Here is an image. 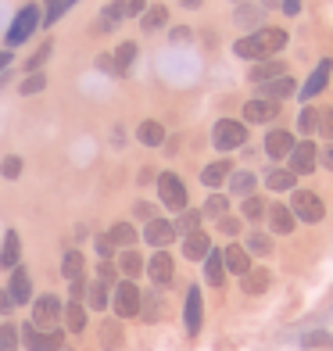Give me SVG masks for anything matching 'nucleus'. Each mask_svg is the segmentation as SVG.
I'll return each instance as SVG.
<instances>
[{
	"instance_id": "obj_58",
	"label": "nucleus",
	"mask_w": 333,
	"mask_h": 351,
	"mask_svg": "<svg viewBox=\"0 0 333 351\" xmlns=\"http://www.w3.org/2000/svg\"><path fill=\"white\" fill-rule=\"evenodd\" d=\"M319 162H323V169H330V172H333V143H330V147L319 154Z\"/></svg>"
},
{
	"instance_id": "obj_4",
	"label": "nucleus",
	"mask_w": 333,
	"mask_h": 351,
	"mask_svg": "<svg viewBox=\"0 0 333 351\" xmlns=\"http://www.w3.org/2000/svg\"><path fill=\"white\" fill-rule=\"evenodd\" d=\"M22 344L29 351H61L65 348V333L61 330H40L33 323H25L22 326Z\"/></svg>"
},
{
	"instance_id": "obj_36",
	"label": "nucleus",
	"mask_w": 333,
	"mask_h": 351,
	"mask_svg": "<svg viewBox=\"0 0 333 351\" xmlns=\"http://www.w3.org/2000/svg\"><path fill=\"white\" fill-rule=\"evenodd\" d=\"M86 298H90V308H108L111 305V298H108V283H101V280H93L90 287H86Z\"/></svg>"
},
{
	"instance_id": "obj_55",
	"label": "nucleus",
	"mask_w": 333,
	"mask_h": 351,
	"mask_svg": "<svg viewBox=\"0 0 333 351\" xmlns=\"http://www.w3.org/2000/svg\"><path fill=\"white\" fill-rule=\"evenodd\" d=\"M133 212H136L140 219H147V222L154 219V208H151V204H144V201H140V204H136V208H133Z\"/></svg>"
},
{
	"instance_id": "obj_47",
	"label": "nucleus",
	"mask_w": 333,
	"mask_h": 351,
	"mask_svg": "<svg viewBox=\"0 0 333 351\" xmlns=\"http://www.w3.org/2000/svg\"><path fill=\"white\" fill-rule=\"evenodd\" d=\"M51 51H54V43H43L40 51H36L33 58H29V61H25V69H29V72H40V65H43L47 58H51Z\"/></svg>"
},
{
	"instance_id": "obj_62",
	"label": "nucleus",
	"mask_w": 333,
	"mask_h": 351,
	"mask_svg": "<svg viewBox=\"0 0 333 351\" xmlns=\"http://www.w3.org/2000/svg\"><path fill=\"white\" fill-rule=\"evenodd\" d=\"M183 8H201V0H183Z\"/></svg>"
},
{
	"instance_id": "obj_27",
	"label": "nucleus",
	"mask_w": 333,
	"mask_h": 351,
	"mask_svg": "<svg viewBox=\"0 0 333 351\" xmlns=\"http://www.w3.org/2000/svg\"><path fill=\"white\" fill-rule=\"evenodd\" d=\"M241 287H244V294H262L269 287V269H247L241 276Z\"/></svg>"
},
{
	"instance_id": "obj_44",
	"label": "nucleus",
	"mask_w": 333,
	"mask_h": 351,
	"mask_svg": "<svg viewBox=\"0 0 333 351\" xmlns=\"http://www.w3.org/2000/svg\"><path fill=\"white\" fill-rule=\"evenodd\" d=\"M226 208H230V201L222 197V194H212V197H208V204H204V215L222 219V215H226Z\"/></svg>"
},
{
	"instance_id": "obj_15",
	"label": "nucleus",
	"mask_w": 333,
	"mask_h": 351,
	"mask_svg": "<svg viewBox=\"0 0 333 351\" xmlns=\"http://www.w3.org/2000/svg\"><path fill=\"white\" fill-rule=\"evenodd\" d=\"M280 115V101H265V97H255L244 104V119L247 122H273Z\"/></svg>"
},
{
	"instance_id": "obj_60",
	"label": "nucleus",
	"mask_w": 333,
	"mask_h": 351,
	"mask_svg": "<svg viewBox=\"0 0 333 351\" xmlns=\"http://www.w3.org/2000/svg\"><path fill=\"white\" fill-rule=\"evenodd\" d=\"M190 40V29H172V43H183Z\"/></svg>"
},
{
	"instance_id": "obj_57",
	"label": "nucleus",
	"mask_w": 333,
	"mask_h": 351,
	"mask_svg": "<svg viewBox=\"0 0 333 351\" xmlns=\"http://www.w3.org/2000/svg\"><path fill=\"white\" fill-rule=\"evenodd\" d=\"M83 294H86V283H83V276H79V280H72V298L79 301Z\"/></svg>"
},
{
	"instance_id": "obj_17",
	"label": "nucleus",
	"mask_w": 333,
	"mask_h": 351,
	"mask_svg": "<svg viewBox=\"0 0 333 351\" xmlns=\"http://www.w3.org/2000/svg\"><path fill=\"white\" fill-rule=\"evenodd\" d=\"M222 262H226V273L244 276L247 269H251V254H247V247H241V244H230L226 251H222Z\"/></svg>"
},
{
	"instance_id": "obj_56",
	"label": "nucleus",
	"mask_w": 333,
	"mask_h": 351,
	"mask_svg": "<svg viewBox=\"0 0 333 351\" xmlns=\"http://www.w3.org/2000/svg\"><path fill=\"white\" fill-rule=\"evenodd\" d=\"M144 4L147 0H130V4H125V14H144Z\"/></svg>"
},
{
	"instance_id": "obj_19",
	"label": "nucleus",
	"mask_w": 333,
	"mask_h": 351,
	"mask_svg": "<svg viewBox=\"0 0 333 351\" xmlns=\"http://www.w3.org/2000/svg\"><path fill=\"white\" fill-rule=\"evenodd\" d=\"M294 93V79L283 72V75H276V79H269V83H262V97L265 101H283V97H291Z\"/></svg>"
},
{
	"instance_id": "obj_18",
	"label": "nucleus",
	"mask_w": 333,
	"mask_h": 351,
	"mask_svg": "<svg viewBox=\"0 0 333 351\" xmlns=\"http://www.w3.org/2000/svg\"><path fill=\"white\" fill-rule=\"evenodd\" d=\"M212 251V241H208V233L204 230H194V233H186V241H183V254L190 262H204V254Z\"/></svg>"
},
{
	"instance_id": "obj_35",
	"label": "nucleus",
	"mask_w": 333,
	"mask_h": 351,
	"mask_svg": "<svg viewBox=\"0 0 333 351\" xmlns=\"http://www.w3.org/2000/svg\"><path fill=\"white\" fill-rule=\"evenodd\" d=\"M301 348L305 351H333V337L323 333V330H315V333H305V337H301Z\"/></svg>"
},
{
	"instance_id": "obj_41",
	"label": "nucleus",
	"mask_w": 333,
	"mask_h": 351,
	"mask_svg": "<svg viewBox=\"0 0 333 351\" xmlns=\"http://www.w3.org/2000/svg\"><path fill=\"white\" fill-rule=\"evenodd\" d=\"M43 86H47V75L43 72H29V79H25L18 90H22V97H33V93H40Z\"/></svg>"
},
{
	"instance_id": "obj_11",
	"label": "nucleus",
	"mask_w": 333,
	"mask_h": 351,
	"mask_svg": "<svg viewBox=\"0 0 333 351\" xmlns=\"http://www.w3.org/2000/svg\"><path fill=\"white\" fill-rule=\"evenodd\" d=\"M183 323H186V333H190V337H197V333H201V323H204L201 287H190V291H186V305H183Z\"/></svg>"
},
{
	"instance_id": "obj_25",
	"label": "nucleus",
	"mask_w": 333,
	"mask_h": 351,
	"mask_svg": "<svg viewBox=\"0 0 333 351\" xmlns=\"http://www.w3.org/2000/svg\"><path fill=\"white\" fill-rule=\"evenodd\" d=\"M269 226H273V233H291L294 230V212L287 204H273V208H269Z\"/></svg>"
},
{
	"instance_id": "obj_10",
	"label": "nucleus",
	"mask_w": 333,
	"mask_h": 351,
	"mask_svg": "<svg viewBox=\"0 0 333 351\" xmlns=\"http://www.w3.org/2000/svg\"><path fill=\"white\" fill-rule=\"evenodd\" d=\"M144 241H147L151 247H158V251L169 247L172 241H176V222H169V219H158V215H154L147 226H144Z\"/></svg>"
},
{
	"instance_id": "obj_23",
	"label": "nucleus",
	"mask_w": 333,
	"mask_h": 351,
	"mask_svg": "<svg viewBox=\"0 0 333 351\" xmlns=\"http://www.w3.org/2000/svg\"><path fill=\"white\" fill-rule=\"evenodd\" d=\"M204 280H208L212 287L226 283V262H222V251H208V254H204Z\"/></svg>"
},
{
	"instance_id": "obj_31",
	"label": "nucleus",
	"mask_w": 333,
	"mask_h": 351,
	"mask_svg": "<svg viewBox=\"0 0 333 351\" xmlns=\"http://www.w3.org/2000/svg\"><path fill=\"white\" fill-rule=\"evenodd\" d=\"M108 237H111V244H115V247H133L136 244V230L130 226V222H115V226L108 230Z\"/></svg>"
},
{
	"instance_id": "obj_29",
	"label": "nucleus",
	"mask_w": 333,
	"mask_h": 351,
	"mask_svg": "<svg viewBox=\"0 0 333 351\" xmlns=\"http://www.w3.org/2000/svg\"><path fill=\"white\" fill-rule=\"evenodd\" d=\"M101 344H104V351H119L122 348V326L115 323V319H104L101 323Z\"/></svg>"
},
{
	"instance_id": "obj_1",
	"label": "nucleus",
	"mask_w": 333,
	"mask_h": 351,
	"mask_svg": "<svg viewBox=\"0 0 333 351\" xmlns=\"http://www.w3.org/2000/svg\"><path fill=\"white\" fill-rule=\"evenodd\" d=\"M283 47H287V33H283V29H255L251 36L233 43V54L244 58V61H269V58H276Z\"/></svg>"
},
{
	"instance_id": "obj_21",
	"label": "nucleus",
	"mask_w": 333,
	"mask_h": 351,
	"mask_svg": "<svg viewBox=\"0 0 333 351\" xmlns=\"http://www.w3.org/2000/svg\"><path fill=\"white\" fill-rule=\"evenodd\" d=\"M136 140L144 143V147H162V143H165V125L154 122V119L140 122V125H136Z\"/></svg>"
},
{
	"instance_id": "obj_3",
	"label": "nucleus",
	"mask_w": 333,
	"mask_h": 351,
	"mask_svg": "<svg viewBox=\"0 0 333 351\" xmlns=\"http://www.w3.org/2000/svg\"><path fill=\"white\" fill-rule=\"evenodd\" d=\"M40 22H43V19H40V8H36V4H25L18 14H14V22H11V29H8V47H22L29 36L36 33Z\"/></svg>"
},
{
	"instance_id": "obj_37",
	"label": "nucleus",
	"mask_w": 333,
	"mask_h": 351,
	"mask_svg": "<svg viewBox=\"0 0 333 351\" xmlns=\"http://www.w3.org/2000/svg\"><path fill=\"white\" fill-rule=\"evenodd\" d=\"M119 269H122V273L133 280V276H140V273H144V258H140L136 251H130V247H125V251H122V258H119Z\"/></svg>"
},
{
	"instance_id": "obj_48",
	"label": "nucleus",
	"mask_w": 333,
	"mask_h": 351,
	"mask_svg": "<svg viewBox=\"0 0 333 351\" xmlns=\"http://www.w3.org/2000/svg\"><path fill=\"white\" fill-rule=\"evenodd\" d=\"M97 280L108 283V287H115V283H119V269L111 265V262H101V265H97Z\"/></svg>"
},
{
	"instance_id": "obj_26",
	"label": "nucleus",
	"mask_w": 333,
	"mask_h": 351,
	"mask_svg": "<svg viewBox=\"0 0 333 351\" xmlns=\"http://www.w3.org/2000/svg\"><path fill=\"white\" fill-rule=\"evenodd\" d=\"M255 176H251L247 169H241V172H230V190H233V194L236 197H251V194H255Z\"/></svg>"
},
{
	"instance_id": "obj_16",
	"label": "nucleus",
	"mask_w": 333,
	"mask_h": 351,
	"mask_svg": "<svg viewBox=\"0 0 333 351\" xmlns=\"http://www.w3.org/2000/svg\"><path fill=\"white\" fill-rule=\"evenodd\" d=\"M291 151H294V136L287 133V130H273L265 136V154L273 158V162H280V158H291Z\"/></svg>"
},
{
	"instance_id": "obj_40",
	"label": "nucleus",
	"mask_w": 333,
	"mask_h": 351,
	"mask_svg": "<svg viewBox=\"0 0 333 351\" xmlns=\"http://www.w3.org/2000/svg\"><path fill=\"white\" fill-rule=\"evenodd\" d=\"M201 215L204 212H194V208H183V215H180V222H176V233H194V230H201Z\"/></svg>"
},
{
	"instance_id": "obj_24",
	"label": "nucleus",
	"mask_w": 333,
	"mask_h": 351,
	"mask_svg": "<svg viewBox=\"0 0 333 351\" xmlns=\"http://www.w3.org/2000/svg\"><path fill=\"white\" fill-rule=\"evenodd\" d=\"M283 72H287V65H283V61H276V58H269V61H258V65L255 69H251V83H269V79H276V75H283Z\"/></svg>"
},
{
	"instance_id": "obj_22",
	"label": "nucleus",
	"mask_w": 333,
	"mask_h": 351,
	"mask_svg": "<svg viewBox=\"0 0 333 351\" xmlns=\"http://www.w3.org/2000/svg\"><path fill=\"white\" fill-rule=\"evenodd\" d=\"M18 258H22V241H18V233H14V230H8L4 244H0V269H14Z\"/></svg>"
},
{
	"instance_id": "obj_7",
	"label": "nucleus",
	"mask_w": 333,
	"mask_h": 351,
	"mask_svg": "<svg viewBox=\"0 0 333 351\" xmlns=\"http://www.w3.org/2000/svg\"><path fill=\"white\" fill-rule=\"evenodd\" d=\"M140 301H144V294L136 291V283H133V280H122V283H115L111 305H115L119 319H133V315H140Z\"/></svg>"
},
{
	"instance_id": "obj_6",
	"label": "nucleus",
	"mask_w": 333,
	"mask_h": 351,
	"mask_svg": "<svg viewBox=\"0 0 333 351\" xmlns=\"http://www.w3.org/2000/svg\"><path fill=\"white\" fill-rule=\"evenodd\" d=\"M158 194H162L165 208H172V212L186 208V183L180 180L176 172H162V176H158Z\"/></svg>"
},
{
	"instance_id": "obj_32",
	"label": "nucleus",
	"mask_w": 333,
	"mask_h": 351,
	"mask_svg": "<svg viewBox=\"0 0 333 351\" xmlns=\"http://www.w3.org/2000/svg\"><path fill=\"white\" fill-rule=\"evenodd\" d=\"M169 22V11L162 8V4H154V8H147L144 14H140V25H144V33H154V29H162Z\"/></svg>"
},
{
	"instance_id": "obj_30",
	"label": "nucleus",
	"mask_w": 333,
	"mask_h": 351,
	"mask_svg": "<svg viewBox=\"0 0 333 351\" xmlns=\"http://www.w3.org/2000/svg\"><path fill=\"white\" fill-rule=\"evenodd\" d=\"M65 323L72 333H83L86 330V308H83V301H69L65 305Z\"/></svg>"
},
{
	"instance_id": "obj_14",
	"label": "nucleus",
	"mask_w": 333,
	"mask_h": 351,
	"mask_svg": "<svg viewBox=\"0 0 333 351\" xmlns=\"http://www.w3.org/2000/svg\"><path fill=\"white\" fill-rule=\"evenodd\" d=\"M11 298H14V305H29L33 301V276H29V269H22V265H14L11 269Z\"/></svg>"
},
{
	"instance_id": "obj_50",
	"label": "nucleus",
	"mask_w": 333,
	"mask_h": 351,
	"mask_svg": "<svg viewBox=\"0 0 333 351\" xmlns=\"http://www.w3.org/2000/svg\"><path fill=\"white\" fill-rule=\"evenodd\" d=\"M97 254H101V262H111V254H115L111 237H97Z\"/></svg>"
},
{
	"instance_id": "obj_28",
	"label": "nucleus",
	"mask_w": 333,
	"mask_h": 351,
	"mask_svg": "<svg viewBox=\"0 0 333 351\" xmlns=\"http://www.w3.org/2000/svg\"><path fill=\"white\" fill-rule=\"evenodd\" d=\"M122 19H125V0H111V4H104V11H101V33L115 29Z\"/></svg>"
},
{
	"instance_id": "obj_46",
	"label": "nucleus",
	"mask_w": 333,
	"mask_h": 351,
	"mask_svg": "<svg viewBox=\"0 0 333 351\" xmlns=\"http://www.w3.org/2000/svg\"><path fill=\"white\" fill-rule=\"evenodd\" d=\"M269 251H273V244H269L265 233H251L247 237V254H269Z\"/></svg>"
},
{
	"instance_id": "obj_43",
	"label": "nucleus",
	"mask_w": 333,
	"mask_h": 351,
	"mask_svg": "<svg viewBox=\"0 0 333 351\" xmlns=\"http://www.w3.org/2000/svg\"><path fill=\"white\" fill-rule=\"evenodd\" d=\"M14 348H18V326L4 323L0 326V351H14Z\"/></svg>"
},
{
	"instance_id": "obj_9",
	"label": "nucleus",
	"mask_w": 333,
	"mask_h": 351,
	"mask_svg": "<svg viewBox=\"0 0 333 351\" xmlns=\"http://www.w3.org/2000/svg\"><path fill=\"white\" fill-rule=\"evenodd\" d=\"M315 165H319V147H315L312 140L294 143V151H291V172L294 176H308Z\"/></svg>"
},
{
	"instance_id": "obj_38",
	"label": "nucleus",
	"mask_w": 333,
	"mask_h": 351,
	"mask_svg": "<svg viewBox=\"0 0 333 351\" xmlns=\"http://www.w3.org/2000/svg\"><path fill=\"white\" fill-rule=\"evenodd\" d=\"M61 273H65V280H79V276H83V254H79V251H65V258H61Z\"/></svg>"
},
{
	"instance_id": "obj_52",
	"label": "nucleus",
	"mask_w": 333,
	"mask_h": 351,
	"mask_svg": "<svg viewBox=\"0 0 333 351\" xmlns=\"http://www.w3.org/2000/svg\"><path fill=\"white\" fill-rule=\"evenodd\" d=\"M14 312V298L11 291H0V315H11Z\"/></svg>"
},
{
	"instance_id": "obj_39",
	"label": "nucleus",
	"mask_w": 333,
	"mask_h": 351,
	"mask_svg": "<svg viewBox=\"0 0 333 351\" xmlns=\"http://www.w3.org/2000/svg\"><path fill=\"white\" fill-rule=\"evenodd\" d=\"M297 130L305 133V136H312L315 130H319V111H315V108H301V115H297Z\"/></svg>"
},
{
	"instance_id": "obj_42",
	"label": "nucleus",
	"mask_w": 333,
	"mask_h": 351,
	"mask_svg": "<svg viewBox=\"0 0 333 351\" xmlns=\"http://www.w3.org/2000/svg\"><path fill=\"white\" fill-rule=\"evenodd\" d=\"M269 208H265V201L262 197H255V194H251V197H244V219H251V222H255V219H262Z\"/></svg>"
},
{
	"instance_id": "obj_45",
	"label": "nucleus",
	"mask_w": 333,
	"mask_h": 351,
	"mask_svg": "<svg viewBox=\"0 0 333 351\" xmlns=\"http://www.w3.org/2000/svg\"><path fill=\"white\" fill-rule=\"evenodd\" d=\"M0 176H8V180H18V176H22V158H18V154H8L4 162H0Z\"/></svg>"
},
{
	"instance_id": "obj_59",
	"label": "nucleus",
	"mask_w": 333,
	"mask_h": 351,
	"mask_svg": "<svg viewBox=\"0 0 333 351\" xmlns=\"http://www.w3.org/2000/svg\"><path fill=\"white\" fill-rule=\"evenodd\" d=\"M97 65H101L104 72H111V75H115V58H108V54H104V58H97Z\"/></svg>"
},
{
	"instance_id": "obj_12",
	"label": "nucleus",
	"mask_w": 333,
	"mask_h": 351,
	"mask_svg": "<svg viewBox=\"0 0 333 351\" xmlns=\"http://www.w3.org/2000/svg\"><path fill=\"white\" fill-rule=\"evenodd\" d=\"M330 75H333V61H330V58H323L319 65L312 69V75L305 79V86H301V101L319 97V93L326 90V83H330Z\"/></svg>"
},
{
	"instance_id": "obj_13",
	"label": "nucleus",
	"mask_w": 333,
	"mask_h": 351,
	"mask_svg": "<svg viewBox=\"0 0 333 351\" xmlns=\"http://www.w3.org/2000/svg\"><path fill=\"white\" fill-rule=\"evenodd\" d=\"M147 276L158 283V287H169L172 276H176V262H172V254L162 247V251H154V258L147 262Z\"/></svg>"
},
{
	"instance_id": "obj_53",
	"label": "nucleus",
	"mask_w": 333,
	"mask_h": 351,
	"mask_svg": "<svg viewBox=\"0 0 333 351\" xmlns=\"http://www.w3.org/2000/svg\"><path fill=\"white\" fill-rule=\"evenodd\" d=\"M222 233L236 237V233H241V222H236V219H230V215H222Z\"/></svg>"
},
{
	"instance_id": "obj_54",
	"label": "nucleus",
	"mask_w": 333,
	"mask_h": 351,
	"mask_svg": "<svg viewBox=\"0 0 333 351\" xmlns=\"http://www.w3.org/2000/svg\"><path fill=\"white\" fill-rule=\"evenodd\" d=\"M297 11H301V0H283V14H287V19H294Z\"/></svg>"
},
{
	"instance_id": "obj_33",
	"label": "nucleus",
	"mask_w": 333,
	"mask_h": 351,
	"mask_svg": "<svg viewBox=\"0 0 333 351\" xmlns=\"http://www.w3.org/2000/svg\"><path fill=\"white\" fill-rule=\"evenodd\" d=\"M294 183H297V176L291 169H273V172L265 176V186L269 190H294Z\"/></svg>"
},
{
	"instance_id": "obj_2",
	"label": "nucleus",
	"mask_w": 333,
	"mask_h": 351,
	"mask_svg": "<svg viewBox=\"0 0 333 351\" xmlns=\"http://www.w3.org/2000/svg\"><path fill=\"white\" fill-rule=\"evenodd\" d=\"M212 143L219 151H236L247 143V125L236 122V119H219L215 130H212Z\"/></svg>"
},
{
	"instance_id": "obj_51",
	"label": "nucleus",
	"mask_w": 333,
	"mask_h": 351,
	"mask_svg": "<svg viewBox=\"0 0 333 351\" xmlns=\"http://www.w3.org/2000/svg\"><path fill=\"white\" fill-rule=\"evenodd\" d=\"M319 133H323V136H330V143H333V108L319 115Z\"/></svg>"
},
{
	"instance_id": "obj_20",
	"label": "nucleus",
	"mask_w": 333,
	"mask_h": 351,
	"mask_svg": "<svg viewBox=\"0 0 333 351\" xmlns=\"http://www.w3.org/2000/svg\"><path fill=\"white\" fill-rule=\"evenodd\" d=\"M230 172H233V165L226 162V158H219V162H212V165L201 169V183L215 190V186H222V183L230 180Z\"/></svg>"
},
{
	"instance_id": "obj_49",
	"label": "nucleus",
	"mask_w": 333,
	"mask_h": 351,
	"mask_svg": "<svg viewBox=\"0 0 333 351\" xmlns=\"http://www.w3.org/2000/svg\"><path fill=\"white\" fill-rule=\"evenodd\" d=\"M258 19H262L258 8H241V11H236V22H241V25H255Z\"/></svg>"
},
{
	"instance_id": "obj_5",
	"label": "nucleus",
	"mask_w": 333,
	"mask_h": 351,
	"mask_svg": "<svg viewBox=\"0 0 333 351\" xmlns=\"http://www.w3.org/2000/svg\"><path fill=\"white\" fill-rule=\"evenodd\" d=\"M61 298L58 294H43V298H36L33 301V326H40V330H58L61 326Z\"/></svg>"
},
{
	"instance_id": "obj_8",
	"label": "nucleus",
	"mask_w": 333,
	"mask_h": 351,
	"mask_svg": "<svg viewBox=\"0 0 333 351\" xmlns=\"http://www.w3.org/2000/svg\"><path fill=\"white\" fill-rule=\"evenodd\" d=\"M291 212H294V219H301V222H323L326 204L319 201V194H312V190H294Z\"/></svg>"
},
{
	"instance_id": "obj_34",
	"label": "nucleus",
	"mask_w": 333,
	"mask_h": 351,
	"mask_svg": "<svg viewBox=\"0 0 333 351\" xmlns=\"http://www.w3.org/2000/svg\"><path fill=\"white\" fill-rule=\"evenodd\" d=\"M133 61H136V43H119V51H115V75H125L133 69Z\"/></svg>"
},
{
	"instance_id": "obj_61",
	"label": "nucleus",
	"mask_w": 333,
	"mask_h": 351,
	"mask_svg": "<svg viewBox=\"0 0 333 351\" xmlns=\"http://www.w3.org/2000/svg\"><path fill=\"white\" fill-rule=\"evenodd\" d=\"M8 65H11V51H0V75H4Z\"/></svg>"
}]
</instances>
